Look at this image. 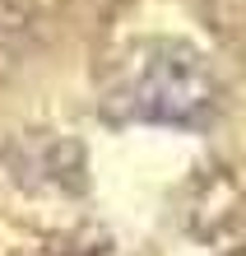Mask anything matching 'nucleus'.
I'll list each match as a JSON object with an SVG mask.
<instances>
[{"instance_id": "nucleus-1", "label": "nucleus", "mask_w": 246, "mask_h": 256, "mask_svg": "<svg viewBox=\"0 0 246 256\" xmlns=\"http://www.w3.org/2000/svg\"><path fill=\"white\" fill-rule=\"evenodd\" d=\"M209 98V70L177 42H149L121 80V102H130V112L144 122H200Z\"/></svg>"}]
</instances>
